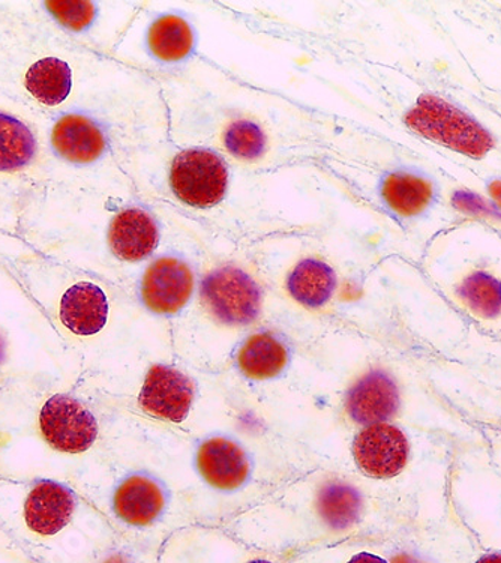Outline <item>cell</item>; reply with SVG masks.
Returning <instances> with one entry per match:
<instances>
[{"label":"cell","mask_w":501,"mask_h":563,"mask_svg":"<svg viewBox=\"0 0 501 563\" xmlns=\"http://www.w3.org/2000/svg\"><path fill=\"white\" fill-rule=\"evenodd\" d=\"M101 408L74 376L0 388V478L56 481L80 490L93 481Z\"/></svg>","instance_id":"cell-1"},{"label":"cell","mask_w":501,"mask_h":563,"mask_svg":"<svg viewBox=\"0 0 501 563\" xmlns=\"http://www.w3.org/2000/svg\"><path fill=\"white\" fill-rule=\"evenodd\" d=\"M93 53L62 35L27 0H0V90L43 118L101 97L90 89Z\"/></svg>","instance_id":"cell-2"},{"label":"cell","mask_w":501,"mask_h":563,"mask_svg":"<svg viewBox=\"0 0 501 563\" xmlns=\"http://www.w3.org/2000/svg\"><path fill=\"white\" fill-rule=\"evenodd\" d=\"M0 525L35 563H88L119 540L76 488L0 478Z\"/></svg>","instance_id":"cell-3"},{"label":"cell","mask_w":501,"mask_h":563,"mask_svg":"<svg viewBox=\"0 0 501 563\" xmlns=\"http://www.w3.org/2000/svg\"><path fill=\"white\" fill-rule=\"evenodd\" d=\"M65 376L80 379L51 320L0 262V388Z\"/></svg>","instance_id":"cell-4"},{"label":"cell","mask_w":501,"mask_h":563,"mask_svg":"<svg viewBox=\"0 0 501 563\" xmlns=\"http://www.w3.org/2000/svg\"><path fill=\"white\" fill-rule=\"evenodd\" d=\"M44 123L0 90V176L27 191L44 184Z\"/></svg>","instance_id":"cell-5"},{"label":"cell","mask_w":501,"mask_h":563,"mask_svg":"<svg viewBox=\"0 0 501 563\" xmlns=\"http://www.w3.org/2000/svg\"><path fill=\"white\" fill-rule=\"evenodd\" d=\"M405 123L422 137L470 158H483L494 147V139L479 122L435 96L419 98Z\"/></svg>","instance_id":"cell-6"},{"label":"cell","mask_w":501,"mask_h":563,"mask_svg":"<svg viewBox=\"0 0 501 563\" xmlns=\"http://www.w3.org/2000/svg\"><path fill=\"white\" fill-rule=\"evenodd\" d=\"M200 295L208 314L225 327H246L261 312L260 287L236 266L212 271L201 283Z\"/></svg>","instance_id":"cell-7"},{"label":"cell","mask_w":501,"mask_h":563,"mask_svg":"<svg viewBox=\"0 0 501 563\" xmlns=\"http://www.w3.org/2000/svg\"><path fill=\"white\" fill-rule=\"evenodd\" d=\"M166 508L167 496L162 484L149 475L135 472L113 484L104 507L105 520L116 536L119 532H143L162 519Z\"/></svg>","instance_id":"cell-8"},{"label":"cell","mask_w":501,"mask_h":563,"mask_svg":"<svg viewBox=\"0 0 501 563\" xmlns=\"http://www.w3.org/2000/svg\"><path fill=\"white\" fill-rule=\"evenodd\" d=\"M170 187L180 201L192 208L209 209L224 199L229 168L216 152L188 150L176 155L170 170Z\"/></svg>","instance_id":"cell-9"},{"label":"cell","mask_w":501,"mask_h":563,"mask_svg":"<svg viewBox=\"0 0 501 563\" xmlns=\"http://www.w3.org/2000/svg\"><path fill=\"white\" fill-rule=\"evenodd\" d=\"M192 290L194 274L190 265L174 256L151 263L140 282V299L154 314H178L190 302Z\"/></svg>","instance_id":"cell-10"},{"label":"cell","mask_w":501,"mask_h":563,"mask_svg":"<svg viewBox=\"0 0 501 563\" xmlns=\"http://www.w3.org/2000/svg\"><path fill=\"white\" fill-rule=\"evenodd\" d=\"M407 435L392 424H374L356 435L353 457L365 475L389 479L400 475L409 462Z\"/></svg>","instance_id":"cell-11"},{"label":"cell","mask_w":501,"mask_h":563,"mask_svg":"<svg viewBox=\"0 0 501 563\" xmlns=\"http://www.w3.org/2000/svg\"><path fill=\"white\" fill-rule=\"evenodd\" d=\"M194 401V384L190 377L166 365H154L146 374L138 396L143 412L180 424Z\"/></svg>","instance_id":"cell-12"},{"label":"cell","mask_w":501,"mask_h":563,"mask_svg":"<svg viewBox=\"0 0 501 563\" xmlns=\"http://www.w3.org/2000/svg\"><path fill=\"white\" fill-rule=\"evenodd\" d=\"M400 409V393L389 374L371 372L347 393L348 417L360 426L383 424Z\"/></svg>","instance_id":"cell-13"},{"label":"cell","mask_w":501,"mask_h":563,"mask_svg":"<svg viewBox=\"0 0 501 563\" xmlns=\"http://www.w3.org/2000/svg\"><path fill=\"white\" fill-rule=\"evenodd\" d=\"M197 468L209 486L223 492L237 490L250 476L248 455L237 443L225 438L209 439L199 448Z\"/></svg>","instance_id":"cell-14"},{"label":"cell","mask_w":501,"mask_h":563,"mask_svg":"<svg viewBox=\"0 0 501 563\" xmlns=\"http://www.w3.org/2000/svg\"><path fill=\"white\" fill-rule=\"evenodd\" d=\"M159 244V230L151 213L140 208H123L110 230V254L118 262L145 261Z\"/></svg>","instance_id":"cell-15"},{"label":"cell","mask_w":501,"mask_h":563,"mask_svg":"<svg viewBox=\"0 0 501 563\" xmlns=\"http://www.w3.org/2000/svg\"><path fill=\"white\" fill-rule=\"evenodd\" d=\"M290 361L287 344L272 332H258L242 344L237 367L249 379L266 380L279 376Z\"/></svg>","instance_id":"cell-16"},{"label":"cell","mask_w":501,"mask_h":563,"mask_svg":"<svg viewBox=\"0 0 501 563\" xmlns=\"http://www.w3.org/2000/svg\"><path fill=\"white\" fill-rule=\"evenodd\" d=\"M336 289L335 271L318 258H305L287 278V290L296 302L307 308H322Z\"/></svg>","instance_id":"cell-17"},{"label":"cell","mask_w":501,"mask_h":563,"mask_svg":"<svg viewBox=\"0 0 501 563\" xmlns=\"http://www.w3.org/2000/svg\"><path fill=\"white\" fill-rule=\"evenodd\" d=\"M319 519L332 533H344L360 523L364 503L356 488L344 483H327L319 493Z\"/></svg>","instance_id":"cell-18"},{"label":"cell","mask_w":501,"mask_h":563,"mask_svg":"<svg viewBox=\"0 0 501 563\" xmlns=\"http://www.w3.org/2000/svg\"><path fill=\"white\" fill-rule=\"evenodd\" d=\"M386 205L401 217H414L433 200V185L409 174L390 175L381 187Z\"/></svg>","instance_id":"cell-19"},{"label":"cell","mask_w":501,"mask_h":563,"mask_svg":"<svg viewBox=\"0 0 501 563\" xmlns=\"http://www.w3.org/2000/svg\"><path fill=\"white\" fill-rule=\"evenodd\" d=\"M152 55L164 62L185 59L194 47L190 24L178 15H164L156 20L147 34Z\"/></svg>","instance_id":"cell-20"},{"label":"cell","mask_w":501,"mask_h":563,"mask_svg":"<svg viewBox=\"0 0 501 563\" xmlns=\"http://www.w3.org/2000/svg\"><path fill=\"white\" fill-rule=\"evenodd\" d=\"M458 295L480 318L496 319L501 314V283L490 274L470 275L458 287Z\"/></svg>","instance_id":"cell-21"},{"label":"cell","mask_w":501,"mask_h":563,"mask_svg":"<svg viewBox=\"0 0 501 563\" xmlns=\"http://www.w3.org/2000/svg\"><path fill=\"white\" fill-rule=\"evenodd\" d=\"M225 150L242 162H256L268 147V140L256 122L242 119L234 121L224 134Z\"/></svg>","instance_id":"cell-22"},{"label":"cell","mask_w":501,"mask_h":563,"mask_svg":"<svg viewBox=\"0 0 501 563\" xmlns=\"http://www.w3.org/2000/svg\"><path fill=\"white\" fill-rule=\"evenodd\" d=\"M27 192L20 185L0 176V232L18 233Z\"/></svg>","instance_id":"cell-23"},{"label":"cell","mask_w":501,"mask_h":563,"mask_svg":"<svg viewBox=\"0 0 501 563\" xmlns=\"http://www.w3.org/2000/svg\"><path fill=\"white\" fill-rule=\"evenodd\" d=\"M137 559L131 542H123L119 538L114 544L107 547L88 563H138Z\"/></svg>","instance_id":"cell-24"},{"label":"cell","mask_w":501,"mask_h":563,"mask_svg":"<svg viewBox=\"0 0 501 563\" xmlns=\"http://www.w3.org/2000/svg\"><path fill=\"white\" fill-rule=\"evenodd\" d=\"M452 203H454V207L459 209V211L471 213V216L490 217L491 213L494 212L491 207H488V205L485 203L479 196L474 195V192L458 191L457 195H454Z\"/></svg>","instance_id":"cell-25"},{"label":"cell","mask_w":501,"mask_h":563,"mask_svg":"<svg viewBox=\"0 0 501 563\" xmlns=\"http://www.w3.org/2000/svg\"><path fill=\"white\" fill-rule=\"evenodd\" d=\"M0 563H35L12 541L2 525H0Z\"/></svg>","instance_id":"cell-26"},{"label":"cell","mask_w":501,"mask_h":563,"mask_svg":"<svg viewBox=\"0 0 501 563\" xmlns=\"http://www.w3.org/2000/svg\"><path fill=\"white\" fill-rule=\"evenodd\" d=\"M471 563H501V552H491V550H488V552L479 554Z\"/></svg>","instance_id":"cell-27"},{"label":"cell","mask_w":501,"mask_h":563,"mask_svg":"<svg viewBox=\"0 0 501 563\" xmlns=\"http://www.w3.org/2000/svg\"><path fill=\"white\" fill-rule=\"evenodd\" d=\"M488 190H490L492 199H494L497 205L501 208V180H494V183H491Z\"/></svg>","instance_id":"cell-28"}]
</instances>
